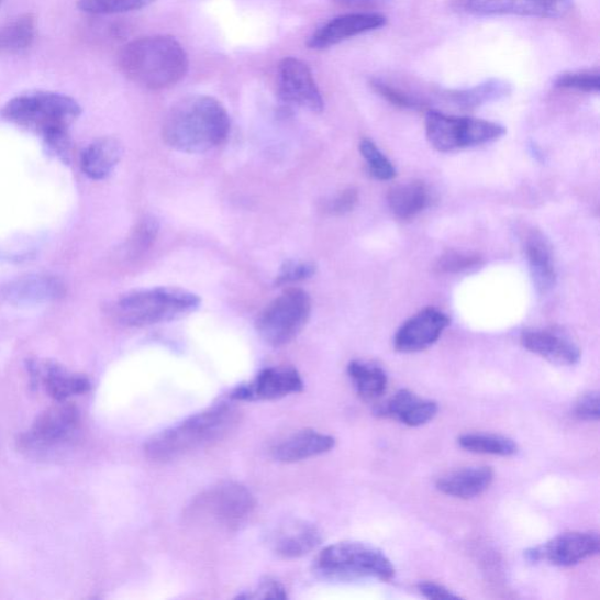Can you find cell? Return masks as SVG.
<instances>
[{
    "mask_svg": "<svg viewBox=\"0 0 600 600\" xmlns=\"http://www.w3.org/2000/svg\"><path fill=\"white\" fill-rule=\"evenodd\" d=\"M315 269L314 264L310 262H287L277 277V285L284 286L311 278Z\"/></svg>",
    "mask_w": 600,
    "mask_h": 600,
    "instance_id": "obj_36",
    "label": "cell"
},
{
    "mask_svg": "<svg viewBox=\"0 0 600 600\" xmlns=\"http://www.w3.org/2000/svg\"><path fill=\"white\" fill-rule=\"evenodd\" d=\"M458 445L471 453L499 456H511L519 449L514 440L496 434H465L458 437Z\"/></svg>",
    "mask_w": 600,
    "mask_h": 600,
    "instance_id": "obj_30",
    "label": "cell"
},
{
    "mask_svg": "<svg viewBox=\"0 0 600 600\" xmlns=\"http://www.w3.org/2000/svg\"><path fill=\"white\" fill-rule=\"evenodd\" d=\"M370 86L374 87V90L379 93V96L398 105V108L414 110L420 105L415 98L400 91L399 88L393 87L379 78H375L370 81Z\"/></svg>",
    "mask_w": 600,
    "mask_h": 600,
    "instance_id": "obj_35",
    "label": "cell"
},
{
    "mask_svg": "<svg viewBox=\"0 0 600 600\" xmlns=\"http://www.w3.org/2000/svg\"><path fill=\"white\" fill-rule=\"evenodd\" d=\"M310 314V296L303 290L291 288L264 309L257 320V332L267 344L285 346L303 331Z\"/></svg>",
    "mask_w": 600,
    "mask_h": 600,
    "instance_id": "obj_9",
    "label": "cell"
},
{
    "mask_svg": "<svg viewBox=\"0 0 600 600\" xmlns=\"http://www.w3.org/2000/svg\"><path fill=\"white\" fill-rule=\"evenodd\" d=\"M387 200L398 219L411 220L429 207L430 191L421 181L405 182L393 187Z\"/></svg>",
    "mask_w": 600,
    "mask_h": 600,
    "instance_id": "obj_26",
    "label": "cell"
},
{
    "mask_svg": "<svg viewBox=\"0 0 600 600\" xmlns=\"http://www.w3.org/2000/svg\"><path fill=\"white\" fill-rule=\"evenodd\" d=\"M465 9L479 15L558 18L574 7V0H464Z\"/></svg>",
    "mask_w": 600,
    "mask_h": 600,
    "instance_id": "obj_16",
    "label": "cell"
},
{
    "mask_svg": "<svg viewBox=\"0 0 600 600\" xmlns=\"http://www.w3.org/2000/svg\"><path fill=\"white\" fill-rule=\"evenodd\" d=\"M303 380L295 368L270 367L251 382L235 388L232 399L238 401H267L299 393L303 390Z\"/></svg>",
    "mask_w": 600,
    "mask_h": 600,
    "instance_id": "obj_15",
    "label": "cell"
},
{
    "mask_svg": "<svg viewBox=\"0 0 600 600\" xmlns=\"http://www.w3.org/2000/svg\"><path fill=\"white\" fill-rule=\"evenodd\" d=\"M252 491L237 482H223L202 493L192 503V519L211 522L226 531H236L254 513Z\"/></svg>",
    "mask_w": 600,
    "mask_h": 600,
    "instance_id": "obj_10",
    "label": "cell"
},
{
    "mask_svg": "<svg viewBox=\"0 0 600 600\" xmlns=\"http://www.w3.org/2000/svg\"><path fill=\"white\" fill-rule=\"evenodd\" d=\"M359 201V193L356 189L344 190L341 196L334 198L327 204V211L332 215H345L356 208Z\"/></svg>",
    "mask_w": 600,
    "mask_h": 600,
    "instance_id": "obj_39",
    "label": "cell"
},
{
    "mask_svg": "<svg viewBox=\"0 0 600 600\" xmlns=\"http://www.w3.org/2000/svg\"><path fill=\"white\" fill-rule=\"evenodd\" d=\"M418 589L422 596L429 599H458V596L454 595L447 588L433 584V581H422L418 586Z\"/></svg>",
    "mask_w": 600,
    "mask_h": 600,
    "instance_id": "obj_41",
    "label": "cell"
},
{
    "mask_svg": "<svg viewBox=\"0 0 600 600\" xmlns=\"http://www.w3.org/2000/svg\"><path fill=\"white\" fill-rule=\"evenodd\" d=\"M481 263L478 254L448 252L437 259L435 269L440 274H460L480 267Z\"/></svg>",
    "mask_w": 600,
    "mask_h": 600,
    "instance_id": "obj_33",
    "label": "cell"
},
{
    "mask_svg": "<svg viewBox=\"0 0 600 600\" xmlns=\"http://www.w3.org/2000/svg\"><path fill=\"white\" fill-rule=\"evenodd\" d=\"M599 546V536L595 533H567L529 549L525 557L532 563L545 560L556 567H573L597 555Z\"/></svg>",
    "mask_w": 600,
    "mask_h": 600,
    "instance_id": "obj_12",
    "label": "cell"
},
{
    "mask_svg": "<svg viewBox=\"0 0 600 600\" xmlns=\"http://www.w3.org/2000/svg\"><path fill=\"white\" fill-rule=\"evenodd\" d=\"M2 3H3V0H0V4H2Z\"/></svg>",
    "mask_w": 600,
    "mask_h": 600,
    "instance_id": "obj_43",
    "label": "cell"
},
{
    "mask_svg": "<svg viewBox=\"0 0 600 600\" xmlns=\"http://www.w3.org/2000/svg\"><path fill=\"white\" fill-rule=\"evenodd\" d=\"M240 411L221 403L152 437L145 453L152 462L169 463L224 438L238 425Z\"/></svg>",
    "mask_w": 600,
    "mask_h": 600,
    "instance_id": "obj_4",
    "label": "cell"
},
{
    "mask_svg": "<svg viewBox=\"0 0 600 600\" xmlns=\"http://www.w3.org/2000/svg\"><path fill=\"white\" fill-rule=\"evenodd\" d=\"M122 154V145L116 138H98L84 149L80 157L81 170L92 180H104L115 169Z\"/></svg>",
    "mask_w": 600,
    "mask_h": 600,
    "instance_id": "obj_25",
    "label": "cell"
},
{
    "mask_svg": "<svg viewBox=\"0 0 600 600\" xmlns=\"http://www.w3.org/2000/svg\"><path fill=\"white\" fill-rule=\"evenodd\" d=\"M555 86L580 92L598 93L600 90V76L595 70L563 74L555 80Z\"/></svg>",
    "mask_w": 600,
    "mask_h": 600,
    "instance_id": "obj_34",
    "label": "cell"
},
{
    "mask_svg": "<svg viewBox=\"0 0 600 600\" xmlns=\"http://www.w3.org/2000/svg\"><path fill=\"white\" fill-rule=\"evenodd\" d=\"M360 153L364 156L370 173L381 181L396 178L397 170L392 163L380 152L374 141L364 138L360 143Z\"/></svg>",
    "mask_w": 600,
    "mask_h": 600,
    "instance_id": "obj_32",
    "label": "cell"
},
{
    "mask_svg": "<svg viewBox=\"0 0 600 600\" xmlns=\"http://www.w3.org/2000/svg\"><path fill=\"white\" fill-rule=\"evenodd\" d=\"M158 222L154 218H145L136 226L132 238V251L136 254L144 253L156 240Z\"/></svg>",
    "mask_w": 600,
    "mask_h": 600,
    "instance_id": "obj_37",
    "label": "cell"
},
{
    "mask_svg": "<svg viewBox=\"0 0 600 600\" xmlns=\"http://www.w3.org/2000/svg\"><path fill=\"white\" fill-rule=\"evenodd\" d=\"M121 74L134 84L158 91L180 82L189 60L182 45L168 35H153L123 46L118 56Z\"/></svg>",
    "mask_w": 600,
    "mask_h": 600,
    "instance_id": "obj_3",
    "label": "cell"
},
{
    "mask_svg": "<svg viewBox=\"0 0 600 600\" xmlns=\"http://www.w3.org/2000/svg\"><path fill=\"white\" fill-rule=\"evenodd\" d=\"M81 114L77 100L55 92L35 91L11 99L2 115L14 125L40 133L63 160L70 149L68 130Z\"/></svg>",
    "mask_w": 600,
    "mask_h": 600,
    "instance_id": "obj_2",
    "label": "cell"
},
{
    "mask_svg": "<svg viewBox=\"0 0 600 600\" xmlns=\"http://www.w3.org/2000/svg\"><path fill=\"white\" fill-rule=\"evenodd\" d=\"M231 132V118L218 99L190 96L176 102L163 127L165 143L173 149L200 154L224 143Z\"/></svg>",
    "mask_w": 600,
    "mask_h": 600,
    "instance_id": "obj_1",
    "label": "cell"
},
{
    "mask_svg": "<svg viewBox=\"0 0 600 600\" xmlns=\"http://www.w3.org/2000/svg\"><path fill=\"white\" fill-rule=\"evenodd\" d=\"M287 597L286 588L274 579H266L255 590L240 596L245 599H286Z\"/></svg>",
    "mask_w": 600,
    "mask_h": 600,
    "instance_id": "obj_40",
    "label": "cell"
},
{
    "mask_svg": "<svg viewBox=\"0 0 600 600\" xmlns=\"http://www.w3.org/2000/svg\"><path fill=\"white\" fill-rule=\"evenodd\" d=\"M449 324V318L445 313L432 308L425 309L399 329L395 346L403 353L426 349L438 341Z\"/></svg>",
    "mask_w": 600,
    "mask_h": 600,
    "instance_id": "obj_18",
    "label": "cell"
},
{
    "mask_svg": "<svg viewBox=\"0 0 600 600\" xmlns=\"http://www.w3.org/2000/svg\"><path fill=\"white\" fill-rule=\"evenodd\" d=\"M201 304L198 295L180 288H153L132 291L118 303L116 314L130 326H148L179 320Z\"/></svg>",
    "mask_w": 600,
    "mask_h": 600,
    "instance_id": "obj_5",
    "label": "cell"
},
{
    "mask_svg": "<svg viewBox=\"0 0 600 600\" xmlns=\"http://www.w3.org/2000/svg\"><path fill=\"white\" fill-rule=\"evenodd\" d=\"M386 18L374 12L348 13L326 23L310 37L308 45L313 49H325L357 35L381 29Z\"/></svg>",
    "mask_w": 600,
    "mask_h": 600,
    "instance_id": "obj_17",
    "label": "cell"
},
{
    "mask_svg": "<svg viewBox=\"0 0 600 600\" xmlns=\"http://www.w3.org/2000/svg\"><path fill=\"white\" fill-rule=\"evenodd\" d=\"M347 373L357 393L365 401H375L386 392L387 376L378 365L356 360L348 365Z\"/></svg>",
    "mask_w": 600,
    "mask_h": 600,
    "instance_id": "obj_28",
    "label": "cell"
},
{
    "mask_svg": "<svg viewBox=\"0 0 600 600\" xmlns=\"http://www.w3.org/2000/svg\"><path fill=\"white\" fill-rule=\"evenodd\" d=\"M335 445V440L313 430L296 432L276 444L271 454L276 462L295 464L308 460V458L323 455Z\"/></svg>",
    "mask_w": 600,
    "mask_h": 600,
    "instance_id": "obj_21",
    "label": "cell"
},
{
    "mask_svg": "<svg viewBox=\"0 0 600 600\" xmlns=\"http://www.w3.org/2000/svg\"><path fill=\"white\" fill-rule=\"evenodd\" d=\"M524 348L559 366H573L580 359L579 347L559 332L553 330H527L522 333Z\"/></svg>",
    "mask_w": 600,
    "mask_h": 600,
    "instance_id": "obj_19",
    "label": "cell"
},
{
    "mask_svg": "<svg viewBox=\"0 0 600 600\" xmlns=\"http://www.w3.org/2000/svg\"><path fill=\"white\" fill-rule=\"evenodd\" d=\"M513 87L502 79H489L466 90L448 91L445 97L464 110H474L510 96Z\"/></svg>",
    "mask_w": 600,
    "mask_h": 600,
    "instance_id": "obj_27",
    "label": "cell"
},
{
    "mask_svg": "<svg viewBox=\"0 0 600 600\" xmlns=\"http://www.w3.org/2000/svg\"><path fill=\"white\" fill-rule=\"evenodd\" d=\"M492 481L491 468L470 467L444 475L437 480L436 488L448 497L467 500L481 496Z\"/></svg>",
    "mask_w": 600,
    "mask_h": 600,
    "instance_id": "obj_24",
    "label": "cell"
},
{
    "mask_svg": "<svg viewBox=\"0 0 600 600\" xmlns=\"http://www.w3.org/2000/svg\"><path fill=\"white\" fill-rule=\"evenodd\" d=\"M27 370L31 385L34 388H44V391L56 401H67L91 390L90 379L70 373L56 362L32 359L27 363Z\"/></svg>",
    "mask_w": 600,
    "mask_h": 600,
    "instance_id": "obj_14",
    "label": "cell"
},
{
    "mask_svg": "<svg viewBox=\"0 0 600 600\" xmlns=\"http://www.w3.org/2000/svg\"><path fill=\"white\" fill-rule=\"evenodd\" d=\"M315 570L327 579L341 581L365 578L390 581L396 576L392 562L382 552L359 542L326 546L316 557Z\"/></svg>",
    "mask_w": 600,
    "mask_h": 600,
    "instance_id": "obj_6",
    "label": "cell"
},
{
    "mask_svg": "<svg viewBox=\"0 0 600 600\" xmlns=\"http://www.w3.org/2000/svg\"><path fill=\"white\" fill-rule=\"evenodd\" d=\"M65 295L63 281L46 274L16 277L0 287V299L15 308H33L56 302Z\"/></svg>",
    "mask_w": 600,
    "mask_h": 600,
    "instance_id": "obj_13",
    "label": "cell"
},
{
    "mask_svg": "<svg viewBox=\"0 0 600 600\" xmlns=\"http://www.w3.org/2000/svg\"><path fill=\"white\" fill-rule=\"evenodd\" d=\"M322 543L318 527L307 521H291L274 535L275 553L285 558H299L313 552Z\"/></svg>",
    "mask_w": 600,
    "mask_h": 600,
    "instance_id": "obj_22",
    "label": "cell"
},
{
    "mask_svg": "<svg viewBox=\"0 0 600 600\" xmlns=\"http://www.w3.org/2000/svg\"><path fill=\"white\" fill-rule=\"evenodd\" d=\"M524 251L537 290L551 291L556 285V268L552 246L542 233L532 231L524 240Z\"/></svg>",
    "mask_w": 600,
    "mask_h": 600,
    "instance_id": "obj_23",
    "label": "cell"
},
{
    "mask_svg": "<svg viewBox=\"0 0 600 600\" xmlns=\"http://www.w3.org/2000/svg\"><path fill=\"white\" fill-rule=\"evenodd\" d=\"M387 2V0H334L335 4L346 9H369L379 7Z\"/></svg>",
    "mask_w": 600,
    "mask_h": 600,
    "instance_id": "obj_42",
    "label": "cell"
},
{
    "mask_svg": "<svg viewBox=\"0 0 600 600\" xmlns=\"http://www.w3.org/2000/svg\"><path fill=\"white\" fill-rule=\"evenodd\" d=\"M155 0H79L81 11L91 14H116L140 10Z\"/></svg>",
    "mask_w": 600,
    "mask_h": 600,
    "instance_id": "obj_31",
    "label": "cell"
},
{
    "mask_svg": "<svg viewBox=\"0 0 600 600\" xmlns=\"http://www.w3.org/2000/svg\"><path fill=\"white\" fill-rule=\"evenodd\" d=\"M599 403L598 392L581 396L575 404L574 414L579 420L598 421L600 415Z\"/></svg>",
    "mask_w": 600,
    "mask_h": 600,
    "instance_id": "obj_38",
    "label": "cell"
},
{
    "mask_svg": "<svg viewBox=\"0 0 600 600\" xmlns=\"http://www.w3.org/2000/svg\"><path fill=\"white\" fill-rule=\"evenodd\" d=\"M437 403L419 398L409 390L397 392L390 400L378 405L376 415L399 420L409 427L426 425L437 414Z\"/></svg>",
    "mask_w": 600,
    "mask_h": 600,
    "instance_id": "obj_20",
    "label": "cell"
},
{
    "mask_svg": "<svg viewBox=\"0 0 600 600\" xmlns=\"http://www.w3.org/2000/svg\"><path fill=\"white\" fill-rule=\"evenodd\" d=\"M504 134L503 126L487 120L453 116L435 111L426 115L429 143L441 153L489 144Z\"/></svg>",
    "mask_w": 600,
    "mask_h": 600,
    "instance_id": "obj_8",
    "label": "cell"
},
{
    "mask_svg": "<svg viewBox=\"0 0 600 600\" xmlns=\"http://www.w3.org/2000/svg\"><path fill=\"white\" fill-rule=\"evenodd\" d=\"M278 93L281 100L308 110L321 113L324 110V99L318 87L311 69L302 60L286 58L278 65Z\"/></svg>",
    "mask_w": 600,
    "mask_h": 600,
    "instance_id": "obj_11",
    "label": "cell"
},
{
    "mask_svg": "<svg viewBox=\"0 0 600 600\" xmlns=\"http://www.w3.org/2000/svg\"><path fill=\"white\" fill-rule=\"evenodd\" d=\"M80 421L76 405L67 401H57L18 437V448L35 457L55 454L73 443L79 433Z\"/></svg>",
    "mask_w": 600,
    "mask_h": 600,
    "instance_id": "obj_7",
    "label": "cell"
},
{
    "mask_svg": "<svg viewBox=\"0 0 600 600\" xmlns=\"http://www.w3.org/2000/svg\"><path fill=\"white\" fill-rule=\"evenodd\" d=\"M37 35V22L31 13L16 16L0 29V52L20 53L30 48Z\"/></svg>",
    "mask_w": 600,
    "mask_h": 600,
    "instance_id": "obj_29",
    "label": "cell"
}]
</instances>
